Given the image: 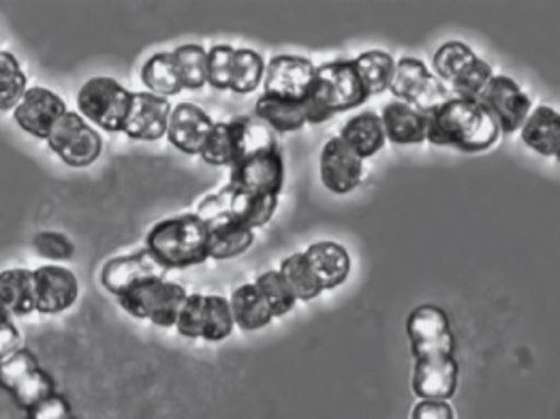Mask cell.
Segmentation results:
<instances>
[{
	"mask_svg": "<svg viewBox=\"0 0 560 419\" xmlns=\"http://www.w3.org/2000/svg\"><path fill=\"white\" fill-rule=\"evenodd\" d=\"M460 366L456 358L439 356L416 360L413 371V392L421 400H450L458 389Z\"/></svg>",
	"mask_w": 560,
	"mask_h": 419,
	"instance_id": "21",
	"label": "cell"
},
{
	"mask_svg": "<svg viewBox=\"0 0 560 419\" xmlns=\"http://www.w3.org/2000/svg\"><path fill=\"white\" fill-rule=\"evenodd\" d=\"M477 101L486 107V112L497 123L499 131L505 136L520 131V127L524 125L533 109L528 94L508 75H492L477 96Z\"/></svg>",
	"mask_w": 560,
	"mask_h": 419,
	"instance_id": "13",
	"label": "cell"
},
{
	"mask_svg": "<svg viewBox=\"0 0 560 419\" xmlns=\"http://www.w3.org/2000/svg\"><path fill=\"white\" fill-rule=\"evenodd\" d=\"M230 309H232V317L234 324L246 331H255L261 327L270 326L275 315L270 313L266 300L261 298L259 289L255 287V282H246L240 284L232 293L230 300Z\"/></svg>",
	"mask_w": 560,
	"mask_h": 419,
	"instance_id": "30",
	"label": "cell"
},
{
	"mask_svg": "<svg viewBox=\"0 0 560 419\" xmlns=\"http://www.w3.org/2000/svg\"><path fill=\"white\" fill-rule=\"evenodd\" d=\"M304 259L322 289H336L351 272V257L336 242H315L304 251Z\"/></svg>",
	"mask_w": 560,
	"mask_h": 419,
	"instance_id": "25",
	"label": "cell"
},
{
	"mask_svg": "<svg viewBox=\"0 0 560 419\" xmlns=\"http://www.w3.org/2000/svg\"><path fill=\"white\" fill-rule=\"evenodd\" d=\"M67 103L42 86L28 89L13 109V118L20 129L37 140H47L51 127L67 114Z\"/></svg>",
	"mask_w": 560,
	"mask_h": 419,
	"instance_id": "17",
	"label": "cell"
},
{
	"mask_svg": "<svg viewBox=\"0 0 560 419\" xmlns=\"http://www.w3.org/2000/svg\"><path fill=\"white\" fill-rule=\"evenodd\" d=\"M411 419H454V409L443 400H420Z\"/></svg>",
	"mask_w": 560,
	"mask_h": 419,
	"instance_id": "44",
	"label": "cell"
},
{
	"mask_svg": "<svg viewBox=\"0 0 560 419\" xmlns=\"http://www.w3.org/2000/svg\"><path fill=\"white\" fill-rule=\"evenodd\" d=\"M20 340L22 336L18 327L13 326L11 315L0 304V362L20 349Z\"/></svg>",
	"mask_w": 560,
	"mask_h": 419,
	"instance_id": "43",
	"label": "cell"
},
{
	"mask_svg": "<svg viewBox=\"0 0 560 419\" xmlns=\"http://www.w3.org/2000/svg\"><path fill=\"white\" fill-rule=\"evenodd\" d=\"M264 73H266V60L261 58L259 51L248 47L235 49L230 91L237 94L253 93L264 82Z\"/></svg>",
	"mask_w": 560,
	"mask_h": 419,
	"instance_id": "36",
	"label": "cell"
},
{
	"mask_svg": "<svg viewBox=\"0 0 560 419\" xmlns=\"http://www.w3.org/2000/svg\"><path fill=\"white\" fill-rule=\"evenodd\" d=\"M133 93L114 78H93L78 93L80 116L107 133H122Z\"/></svg>",
	"mask_w": 560,
	"mask_h": 419,
	"instance_id": "6",
	"label": "cell"
},
{
	"mask_svg": "<svg viewBox=\"0 0 560 419\" xmlns=\"http://www.w3.org/2000/svg\"><path fill=\"white\" fill-rule=\"evenodd\" d=\"M425 141L458 152H483L499 141V127L477 98L450 96L425 114Z\"/></svg>",
	"mask_w": 560,
	"mask_h": 419,
	"instance_id": "1",
	"label": "cell"
},
{
	"mask_svg": "<svg viewBox=\"0 0 560 419\" xmlns=\"http://www.w3.org/2000/svg\"><path fill=\"white\" fill-rule=\"evenodd\" d=\"M230 127H232V136H234V163L246 159V156L259 154L264 150L279 148L277 133L255 116H237L234 120H230Z\"/></svg>",
	"mask_w": 560,
	"mask_h": 419,
	"instance_id": "31",
	"label": "cell"
},
{
	"mask_svg": "<svg viewBox=\"0 0 560 419\" xmlns=\"http://www.w3.org/2000/svg\"><path fill=\"white\" fill-rule=\"evenodd\" d=\"M280 277L287 282V287L291 289L295 302H311L315 298L322 295V284L315 279V275L311 272L304 253H293L289 255L282 264H280Z\"/></svg>",
	"mask_w": 560,
	"mask_h": 419,
	"instance_id": "35",
	"label": "cell"
},
{
	"mask_svg": "<svg viewBox=\"0 0 560 419\" xmlns=\"http://www.w3.org/2000/svg\"><path fill=\"white\" fill-rule=\"evenodd\" d=\"M255 287L259 289L261 298L266 300V304L275 317H284L287 313L293 311L295 298H293L291 289L287 287V282L280 277L279 270L259 275L255 280Z\"/></svg>",
	"mask_w": 560,
	"mask_h": 419,
	"instance_id": "39",
	"label": "cell"
},
{
	"mask_svg": "<svg viewBox=\"0 0 560 419\" xmlns=\"http://www.w3.org/2000/svg\"><path fill=\"white\" fill-rule=\"evenodd\" d=\"M185 91H201L208 84V49L187 44L172 51Z\"/></svg>",
	"mask_w": 560,
	"mask_h": 419,
	"instance_id": "34",
	"label": "cell"
},
{
	"mask_svg": "<svg viewBox=\"0 0 560 419\" xmlns=\"http://www.w3.org/2000/svg\"><path fill=\"white\" fill-rule=\"evenodd\" d=\"M145 251L165 270H185L208 259V230L197 214L159 221L145 235Z\"/></svg>",
	"mask_w": 560,
	"mask_h": 419,
	"instance_id": "2",
	"label": "cell"
},
{
	"mask_svg": "<svg viewBox=\"0 0 560 419\" xmlns=\"http://www.w3.org/2000/svg\"><path fill=\"white\" fill-rule=\"evenodd\" d=\"M235 47L221 46L208 49V84L217 91H230Z\"/></svg>",
	"mask_w": 560,
	"mask_h": 419,
	"instance_id": "40",
	"label": "cell"
},
{
	"mask_svg": "<svg viewBox=\"0 0 560 419\" xmlns=\"http://www.w3.org/2000/svg\"><path fill=\"white\" fill-rule=\"evenodd\" d=\"M26 91L28 78L20 60L11 51L0 49V112L15 109Z\"/></svg>",
	"mask_w": 560,
	"mask_h": 419,
	"instance_id": "37",
	"label": "cell"
},
{
	"mask_svg": "<svg viewBox=\"0 0 560 419\" xmlns=\"http://www.w3.org/2000/svg\"><path fill=\"white\" fill-rule=\"evenodd\" d=\"M319 170L324 187L334 195H347L355 190L364 178V161L338 136L326 141Z\"/></svg>",
	"mask_w": 560,
	"mask_h": 419,
	"instance_id": "18",
	"label": "cell"
},
{
	"mask_svg": "<svg viewBox=\"0 0 560 419\" xmlns=\"http://www.w3.org/2000/svg\"><path fill=\"white\" fill-rule=\"evenodd\" d=\"M432 65L436 78L452 84L456 96L465 98H477L492 78V67L463 42L443 44L436 49Z\"/></svg>",
	"mask_w": 560,
	"mask_h": 419,
	"instance_id": "7",
	"label": "cell"
},
{
	"mask_svg": "<svg viewBox=\"0 0 560 419\" xmlns=\"http://www.w3.org/2000/svg\"><path fill=\"white\" fill-rule=\"evenodd\" d=\"M407 336L416 360L425 358H456L458 340L452 329V322L441 306L421 304L407 317Z\"/></svg>",
	"mask_w": 560,
	"mask_h": 419,
	"instance_id": "9",
	"label": "cell"
},
{
	"mask_svg": "<svg viewBox=\"0 0 560 419\" xmlns=\"http://www.w3.org/2000/svg\"><path fill=\"white\" fill-rule=\"evenodd\" d=\"M172 103L152 93H133L122 133L131 140L156 141L167 133Z\"/></svg>",
	"mask_w": 560,
	"mask_h": 419,
	"instance_id": "20",
	"label": "cell"
},
{
	"mask_svg": "<svg viewBox=\"0 0 560 419\" xmlns=\"http://www.w3.org/2000/svg\"><path fill=\"white\" fill-rule=\"evenodd\" d=\"M338 138L345 141L362 161L371 159L385 146L381 118L374 112H362V114L349 118L342 125Z\"/></svg>",
	"mask_w": 560,
	"mask_h": 419,
	"instance_id": "27",
	"label": "cell"
},
{
	"mask_svg": "<svg viewBox=\"0 0 560 419\" xmlns=\"http://www.w3.org/2000/svg\"><path fill=\"white\" fill-rule=\"evenodd\" d=\"M279 197H255L240 193L232 187H225L214 195L201 199L197 217L206 223L217 217H232L244 223L250 230L264 228L277 212Z\"/></svg>",
	"mask_w": 560,
	"mask_h": 419,
	"instance_id": "10",
	"label": "cell"
},
{
	"mask_svg": "<svg viewBox=\"0 0 560 419\" xmlns=\"http://www.w3.org/2000/svg\"><path fill=\"white\" fill-rule=\"evenodd\" d=\"M167 270L143 248L131 255L109 259L101 270V284L116 298L129 293L141 282L165 279Z\"/></svg>",
	"mask_w": 560,
	"mask_h": 419,
	"instance_id": "16",
	"label": "cell"
},
{
	"mask_svg": "<svg viewBox=\"0 0 560 419\" xmlns=\"http://www.w3.org/2000/svg\"><path fill=\"white\" fill-rule=\"evenodd\" d=\"M369 101L353 60H331L315 71V82L306 98V120L322 125L336 114L349 112Z\"/></svg>",
	"mask_w": 560,
	"mask_h": 419,
	"instance_id": "3",
	"label": "cell"
},
{
	"mask_svg": "<svg viewBox=\"0 0 560 419\" xmlns=\"http://www.w3.org/2000/svg\"><path fill=\"white\" fill-rule=\"evenodd\" d=\"M230 187L255 197H279L284 187V161L279 148L234 163Z\"/></svg>",
	"mask_w": 560,
	"mask_h": 419,
	"instance_id": "14",
	"label": "cell"
},
{
	"mask_svg": "<svg viewBox=\"0 0 560 419\" xmlns=\"http://www.w3.org/2000/svg\"><path fill=\"white\" fill-rule=\"evenodd\" d=\"M214 120L208 112L192 103H180L172 109L170 125H167V140L185 154H199L203 141L210 136Z\"/></svg>",
	"mask_w": 560,
	"mask_h": 419,
	"instance_id": "22",
	"label": "cell"
},
{
	"mask_svg": "<svg viewBox=\"0 0 560 419\" xmlns=\"http://www.w3.org/2000/svg\"><path fill=\"white\" fill-rule=\"evenodd\" d=\"M389 91L398 98L423 114L439 107L443 101L450 98L443 82L428 71V67L420 58H400L394 67V75L389 82Z\"/></svg>",
	"mask_w": 560,
	"mask_h": 419,
	"instance_id": "12",
	"label": "cell"
},
{
	"mask_svg": "<svg viewBox=\"0 0 560 419\" xmlns=\"http://www.w3.org/2000/svg\"><path fill=\"white\" fill-rule=\"evenodd\" d=\"M353 67L358 71V78H360L364 91H366L369 98H371L374 94H381L389 89L396 60L387 51L371 49V51L360 54L353 60Z\"/></svg>",
	"mask_w": 560,
	"mask_h": 419,
	"instance_id": "33",
	"label": "cell"
},
{
	"mask_svg": "<svg viewBox=\"0 0 560 419\" xmlns=\"http://www.w3.org/2000/svg\"><path fill=\"white\" fill-rule=\"evenodd\" d=\"M47 146L69 167H89L101 156L103 140L75 112H67L49 131Z\"/></svg>",
	"mask_w": 560,
	"mask_h": 419,
	"instance_id": "11",
	"label": "cell"
},
{
	"mask_svg": "<svg viewBox=\"0 0 560 419\" xmlns=\"http://www.w3.org/2000/svg\"><path fill=\"white\" fill-rule=\"evenodd\" d=\"M208 230V259H234L244 255L253 242L255 230L246 228L244 223L235 221L232 217H217L212 221H206Z\"/></svg>",
	"mask_w": 560,
	"mask_h": 419,
	"instance_id": "24",
	"label": "cell"
},
{
	"mask_svg": "<svg viewBox=\"0 0 560 419\" xmlns=\"http://www.w3.org/2000/svg\"><path fill=\"white\" fill-rule=\"evenodd\" d=\"M255 118L266 123L275 133H293V131H300L304 125H308L304 103H291L268 94H261L257 98Z\"/></svg>",
	"mask_w": 560,
	"mask_h": 419,
	"instance_id": "29",
	"label": "cell"
},
{
	"mask_svg": "<svg viewBox=\"0 0 560 419\" xmlns=\"http://www.w3.org/2000/svg\"><path fill=\"white\" fill-rule=\"evenodd\" d=\"M378 118H381L385 140L394 141L398 146H411V143L425 141V131H428L425 114L405 101L387 103Z\"/></svg>",
	"mask_w": 560,
	"mask_h": 419,
	"instance_id": "23",
	"label": "cell"
},
{
	"mask_svg": "<svg viewBox=\"0 0 560 419\" xmlns=\"http://www.w3.org/2000/svg\"><path fill=\"white\" fill-rule=\"evenodd\" d=\"M187 289L170 280H148L118 298L125 313L156 327H174L187 300Z\"/></svg>",
	"mask_w": 560,
	"mask_h": 419,
	"instance_id": "4",
	"label": "cell"
},
{
	"mask_svg": "<svg viewBox=\"0 0 560 419\" xmlns=\"http://www.w3.org/2000/svg\"><path fill=\"white\" fill-rule=\"evenodd\" d=\"M35 282V311L44 315H58L69 311L80 295L75 275L60 266H42L33 270Z\"/></svg>",
	"mask_w": 560,
	"mask_h": 419,
	"instance_id": "19",
	"label": "cell"
},
{
	"mask_svg": "<svg viewBox=\"0 0 560 419\" xmlns=\"http://www.w3.org/2000/svg\"><path fill=\"white\" fill-rule=\"evenodd\" d=\"M315 71L317 67L304 56H277L266 65L264 94L291 103H306L315 82Z\"/></svg>",
	"mask_w": 560,
	"mask_h": 419,
	"instance_id": "15",
	"label": "cell"
},
{
	"mask_svg": "<svg viewBox=\"0 0 560 419\" xmlns=\"http://www.w3.org/2000/svg\"><path fill=\"white\" fill-rule=\"evenodd\" d=\"M199 154L208 165H214V167H232L234 165V136H232L230 123H214Z\"/></svg>",
	"mask_w": 560,
	"mask_h": 419,
	"instance_id": "38",
	"label": "cell"
},
{
	"mask_svg": "<svg viewBox=\"0 0 560 419\" xmlns=\"http://www.w3.org/2000/svg\"><path fill=\"white\" fill-rule=\"evenodd\" d=\"M37 255L49 261H71L75 257V244L60 232H39L33 240Z\"/></svg>",
	"mask_w": 560,
	"mask_h": 419,
	"instance_id": "41",
	"label": "cell"
},
{
	"mask_svg": "<svg viewBox=\"0 0 560 419\" xmlns=\"http://www.w3.org/2000/svg\"><path fill=\"white\" fill-rule=\"evenodd\" d=\"M522 141L541 156H557L560 146V116L550 105L530 109L528 118L520 127Z\"/></svg>",
	"mask_w": 560,
	"mask_h": 419,
	"instance_id": "26",
	"label": "cell"
},
{
	"mask_svg": "<svg viewBox=\"0 0 560 419\" xmlns=\"http://www.w3.org/2000/svg\"><path fill=\"white\" fill-rule=\"evenodd\" d=\"M141 82L148 86V93L163 96V98L185 91L178 69L174 65L172 51H159L150 56L141 67Z\"/></svg>",
	"mask_w": 560,
	"mask_h": 419,
	"instance_id": "32",
	"label": "cell"
},
{
	"mask_svg": "<svg viewBox=\"0 0 560 419\" xmlns=\"http://www.w3.org/2000/svg\"><path fill=\"white\" fill-rule=\"evenodd\" d=\"M234 317L230 300L223 295L188 293L185 306L178 315L176 327L185 338L221 342L232 336Z\"/></svg>",
	"mask_w": 560,
	"mask_h": 419,
	"instance_id": "8",
	"label": "cell"
},
{
	"mask_svg": "<svg viewBox=\"0 0 560 419\" xmlns=\"http://www.w3.org/2000/svg\"><path fill=\"white\" fill-rule=\"evenodd\" d=\"M26 419H78L75 414L71 411L69 403L65 396H60L58 392L54 396H49L44 403H39L37 407H33L31 411H26Z\"/></svg>",
	"mask_w": 560,
	"mask_h": 419,
	"instance_id": "42",
	"label": "cell"
},
{
	"mask_svg": "<svg viewBox=\"0 0 560 419\" xmlns=\"http://www.w3.org/2000/svg\"><path fill=\"white\" fill-rule=\"evenodd\" d=\"M0 387L11 394L24 414L56 394L51 374L42 369L33 351L22 347L0 362Z\"/></svg>",
	"mask_w": 560,
	"mask_h": 419,
	"instance_id": "5",
	"label": "cell"
},
{
	"mask_svg": "<svg viewBox=\"0 0 560 419\" xmlns=\"http://www.w3.org/2000/svg\"><path fill=\"white\" fill-rule=\"evenodd\" d=\"M0 304L15 317H26L35 311L33 270L11 268L0 272Z\"/></svg>",
	"mask_w": 560,
	"mask_h": 419,
	"instance_id": "28",
	"label": "cell"
}]
</instances>
